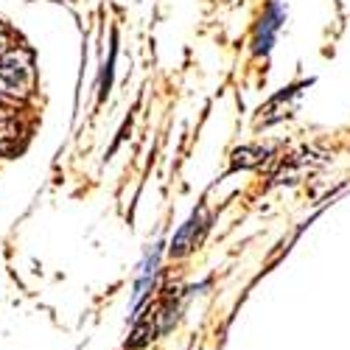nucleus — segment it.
Masks as SVG:
<instances>
[{"label":"nucleus","mask_w":350,"mask_h":350,"mask_svg":"<svg viewBox=\"0 0 350 350\" xmlns=\"http://www.w3.org/2000/svg\"><path fill=\"white\" fill-rule=\"evenodd\" d=\"M280 17H283V12H280V6L275 3V6L269 9V17L264 20V25H260V31H258V40H255L258 51H267V48L272 45V37H275V31L280 28Z\"/></svg>","instance_id":"f03ea898"},{"label":"nucleus","mask_w":350,"mask_h":350,"mask_svg":"<svg viewBox=\"0 0 350 350\" xmlns=\"http://www.w3.org/2000/svg\"><path fill=\"white\" fill-rule=\"evenodd\" d=\"M17 140V118L14 112L0 109V152H9Z\"/></svg>","instance_id":"7ed1b4c3"},{"label":"nucleus","mask_w":350,"mask_h":350,"mask_svg":"<svg viewBox=\"0 0 350 350\" xmlns=\"http://www.w3.org/2000/svg\"><path fill=\"white\" fill-rule=\"evenodd\" d=\"M34 87V62L25 48L0 51V96L25 98Z\"/></svg>","instance_id":"f257e3e1"}]
</instances>
